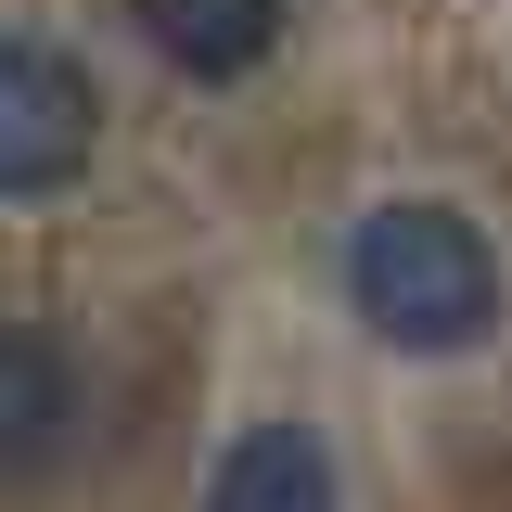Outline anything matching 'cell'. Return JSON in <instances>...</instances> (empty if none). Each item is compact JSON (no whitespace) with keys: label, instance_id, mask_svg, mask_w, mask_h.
<instances>
[{"label":"cell","instance_id":"277c9868","mask_svg":"<svg viewBox=\"0 0 512 512\" xmlns=\"http://www.w3.org/2000/svg\"><path fill=\"white\" fill-rule=\"evenodd\" d=\"M77 423V372H64L52 333H26V320H0V487L13 474H39Z\"/></svg>","mask_w":512,"mask_h":512},{"label":"cell","instance_id":"5b68a950","mask_svg":"<svg viewBox=\"0 0 512 512\" xmlns=\"http://www.w3.org/2000/svg\"><path fill=\"white\" fill-rule=\"evenodd\" d=\"M128 13L180 77H256L282 39V0H128Z\"/></svg>","mask_w":512,"mask_h":512},{"label":"cell","instance_id":"7a4b0ae2","mask_svg":"<svg viewBox=\"0 0 512 512\" xmlns=\"http://www.w3.org/2000/svg\"><path fill=\"white\" fill-rule=\"evenodd\" d=\"M90 141H103V103H90L77 52L0 26V205H52V192H77Z\"/></svg>","mask_w":512,"mask_h":512},{"label":"cell","instance_id":"6da1fadb","mask_svg":"<svg viewBox=\"0 0 512 512\" xmlns=\"http://www.w3.org/2000/svg\"><path fill=\"white\" fill-rule=\"evenodd\" d=\"M346 295H359V320H372L384 346L461 359L500 320V256H487L474 218H448V205H372L346 231Z\"/></svg>","mask_w":512,"mask_h":512},{"label":"cell","instance_id":"3957f363","mask_svg":"<svg viewBox=\"0 0 512 512\" xmlns=\"http://www.w3.org/2000/svg\"><path fill=\"white\" fill-rule=\"evenodd\" d=\"M205 512H346V487H333V448L308 423H244L205 474Z\"/></svg>","mask_w":512,"mask_h":512}]
</instances>
